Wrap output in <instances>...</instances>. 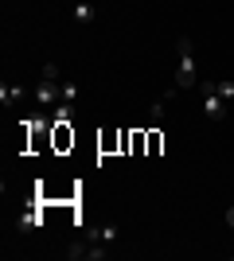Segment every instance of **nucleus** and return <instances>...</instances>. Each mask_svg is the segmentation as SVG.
<instances>
[{"label": "nucleus", "mask_w": 234, "mask_h": 261, "mask_svg": "<svg viewBox=\"0 0 234 261\" xmlns=\"http://www.w3.org/2000/svg\"><path fill=\"white\" fill-rule=\"evenodd\" d=\"M23 101V86L20 82H4V86H0V106L4 109H16Z\"/></svg>", "instance_id": "obj_5"}, {"label": "nucleus", "mask_w": 234, "mask_h": 261, "mask_svg": "<svg viewBox=\"0 0 234 261\" xmlns=\"http://www.w3.org/2000/svg\"><path fill=\"white\" fill-rule=\"evenodd\" d=\"M86 234H90L94 242H101V246H113V242L121 238V230L113 226V222H106V226H94V230H86Z\"/></svg>", "instance_id": "obj_6"}, {"label": "nucleus", "mask_w": 234, "mask_h": 261, "mask_svg": "<svg viewBox=\"0 0 234 261\" xmlns=\"http://www.w3.org/2000/svg\"><path fill=\"white\" fill-rule=\"evenodd\" d=\"M39 226H43V195L35 191V195L16 211V230H20V234H39Z\"/></svg>", "instance_id": "obj_1"}, {"label": "nucleus", "mask_w": 234, "mask_h": 261, "mask_svg": "<svg viewBox=\"0 0 234 261\" xmlns=\"http://www.w3.org/2000/svg\"><path fill=\"white\" fill-rule=\"evenodd\" d=\"M199 94H203V113H207V121H219V117H223V109H226V101L219 98L215 82H199Z\"/></svg>", "instance_id": "obj_3"}, {"label": "nucleus", "mask_w": 234, "mask_h": 261, "mask_svg": "<svg viewBox=\"0 0 234 261\" xmlns=\"http://www.w3.org/2000/svg\"><path fill=\"white\" fill-rule=\"evenodd\" d=\"M188 86H195V51H191V39H179V70H176V82H172V94Z\"/></svg>", "instance_id": "obj_2"}, {"label": "nucleus", "mask_w": 234, "mask_h": 261, "mask_svg": "<svg viewBox=\"0 0 234 261\" xmlns=\"http://www.w3.org/2000/svg\"><path fill=\"white\" fill-rule=\"evenodd\" d=\"M70 144H74V133H70V125H55V152H67Z\"/></svg>", "instance_id": "obj_7"}, {"label": "nucleus", "mask_w": 234, "mask_h": 261, "mask_svg": "<svg viewBox=\"0 0 234 261\" xmlns=\"http://www.w3.org/2000/svg\"><path fill=\"white\" fill-rule=\"evenodd\" d=\"M70 20L82 23V28H86V23H94V20H98V4H94V0H78L74 8H70Z\"/></svg>", "instance_id": "obj_4"}, {"label": "nucleus", "mask_w": 234, "mask_h": 261, "mask_svg": "<svg viewBox=\"0 0 234 261\" xmlns=\"http://www.w3.org/2000/svg\"><path fill=\"white\" fill-rule=\"evenodd\" d=\"M215 90H219V98L223 101H234V82L226 78V82H215Z\"/></svg>", "instance_id": "obj_10"}, {"label": "nucleus", "mask_w": 234, "mask_h": 261, "mask_svg": "<svg viewBox=\"0 0 234 261\" xmlns=\"http://www.w3.org/2000/svg\"><path fill=\"white\" fill-rule=\"evenodd\" d=\"M226 222H230V226H234V207H226Z\"/></svg>", "instance_id": "obj_11"}, {"label": "nucleus", "mask_w": 234, "mask_h": 261, "mask_svg": "<svg viewBox=\"0 0 234 261\" xmlns=\"http://www.w3.org/2000/svg\"><path fill=\"white\" fill-rule=\"evenodd\" d=\"M78 94H82V90H78V82H74V78H63V90H59V101H67V106H74V101H78Z\"/></svg>", "instance_id": "obj_8"}, {"label": "nucleus", "mask_w": 234, "mask_h": 261, "mask_svg": "<svg viewBox=\"0 0 234 261\" xmlns=\"http://www.w3.org/2000/svg\"><path fill=\"white\" fill-rule=\"evenodd\" d=\"M145 137H148V156H156V152H160V144H164V137H160V129H156V125H152V129H148Z\"/></svg>", "instance_id": "obj_9"}]
</instances>
